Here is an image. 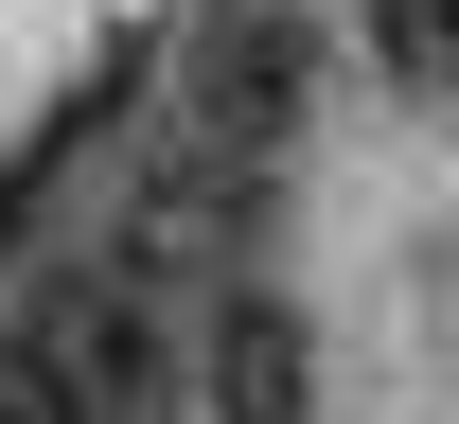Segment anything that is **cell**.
<instances>
[{"mask_svg": "<svg viewBox=\"0 0 459 424\" xmlns=\"http://www.w3.org/2000/svg\"><path fill=\"white\" fill-rule=\"evenodd\" d=\"M300 107H318V18H283V0H230L212 36H195V142H230V160H283Z\"/></svg>", "mask_w": 459, "mask_h": 424, "instance_id": "1", "label": "cell"}, {"mask_svg": "<svg viewBox=\"0 0 459 424\" xmlns=\"http://www.w3.org/2000/svg\"><path fill=\"white\" fill-rule=\"evenodd\" d=\"M195 407L212 424H318V336H300V301L230 283L212 336H195Z\"/></svg>", "mask_w": 459, "mask_h": 424, "instance_id": "2", "label": "cell"}, {"mask_svg": "<svg viewBox=\"0 0 459 424\" xmlns=\"http://www.w3.org/2000/svg\"><path fill=\"white\" fill-rule=\"evenodd\" d=\"M71 424H160L177 389H195V354H177L160 336V301H142V283H107V301H71Z\"/></svg>", "mask_w": 459, "mask_h": 424, "instance_id": "3", "label": "cell"}, {"mask_svg": "<svg viewBox=\"0 0 459 424\" xmlns=\"http://www.w3.org/2000/svg\"><path fill=\"white\" fill-rule=\"evenodd\" d=\"M353 54L389 71V89H459V0H371V18H353Z\"/></svg>", "mask_w": 459, "mask_h": 424, "instance_id": "4", "label": "cell"}]
</instances>
